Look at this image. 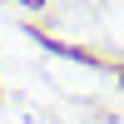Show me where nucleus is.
<instances>
[]
</instances>
